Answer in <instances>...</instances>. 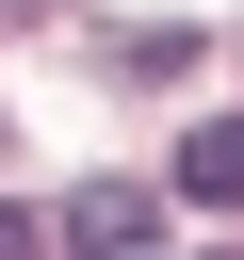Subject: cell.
<instances>
[{"instance_id": "1", "label": "cell", "mask_w": 244, "mask_h": 260, "mask_svg": "<svg viewBox=\"0 0 244 260\" xmlns=\"http://www.w3.org/2000/svg\"><path fill=\"white\" fill-rule=\"evenodd\" d=\"M163 244V179H81L49 211V260H146Z\"/></svg>"}, {"instance_id": "3", "label": "cell", "mask_w": 244, "mask_h": 260, "mask_svg": "<svg viewBox=\"0 0 244 260\" xmlns=\"http://www.w3.org/2000/svg\"><path fill=\"white\" fill-rule=\"evenodd\" d=\"M0 260H49V228H33V211H16V195H0Z\"/></svg>"}, {"instance_id": "2", "label": "cell", "mask_w": 244, "mask_h": 260, "mask_svg": "<svg viewBox=\"0 0 244 260\" xmlns=\"http://www.w3.org/2000/svg\"><path fill=\"white\" fill-rule=\"evenodd\" d=\"M179 195H195V211H244V114L179 130Z\"/></svg>"}, {"instance_id": "4", "label": "cell", "mask_w": 244, "mask_h": 260, "mask_svg": "<svg viewBox=\"0 0 244 260\" xmlns=\"http://www.w3.org/2000/svg\"><path fill=\"white\" fill-rule=\"evenodd\" d=\"M0 146H16V130H0Z\"/></svg>"}]
</instances>
